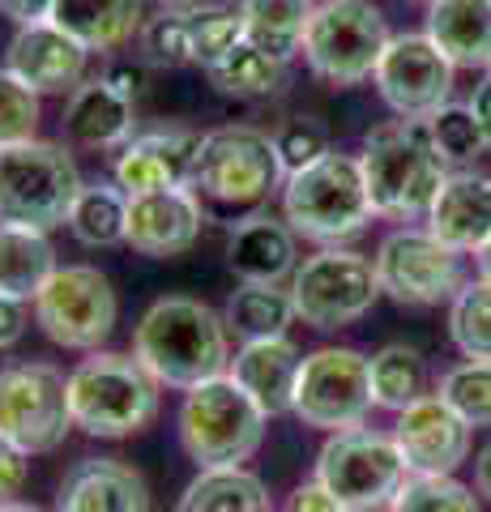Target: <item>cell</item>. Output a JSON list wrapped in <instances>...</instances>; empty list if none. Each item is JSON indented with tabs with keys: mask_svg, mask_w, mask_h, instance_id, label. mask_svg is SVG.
I'll list each match as a JSON object with an SVG mask.
<instances>
[{
	"mask_svg": "<svg viewBox=\"0 0 491 512\" xmlns=\"http://www.w3.org/2000/svg\"><path fill=\"white\" fill-rule=\"evenodd\" d=\"M287 184L274 137L252 124H223L205 133L193 192L223 214H261V205Z\"/></svg>",
	"mask_w": 491,
	"mask_h": 512,
	"instance_id": "5",
	"label": "cell"
},
{
	"mask_svg": "<svg viewBox=\"0 0 491 512\" xmlns=\"http://www.w3.org/2000/svg\"><path fill=\"white\" fill-rule=\"evenodd\" d=\"M474 491H479L483 500H491V444L474 457Z\"/></svg>",
	"mask_w": 491,
	"mask_h": 512,
	"instance_id": "48",
	"label": "cell"
},
{
	"mask_svg": "<svg viewBox=\"0 0 491 512\" xmlns=\"http://www.w3.org/2000/svg\"><path fill=\"white\" fill-rule=\"evenodd\" d=\"M158 384L133 355L90 350L69 372V410L73 427L94 440H129L158 419Z\"/></svg>",
	"mask_w": 491,
	"mask_h": 512,
	"instance_id": "3",
	"label": "cell"
},
{
	"mask_svg": "<svg viewBox=\"0 0 491 512\" xmlns=\"http://www.w3.org/2000/svg\"><path fill=\"white\" fill-rule=\"evenodd\" d=\"M244 39V18L231 5H188V43H193V64L210 69L223 60L235 43Z\"/></svg>",
	"mask_w": 491,
	"mask_h": 512,
	"instance_id": "36",
	"label": "cell"
},
{
	"mask_svg": "<svg viewBox=\"0 0 491 512\" xmlns=\"http://www.w3.org/2000/svg\"><path fill=\"white\" fill-rule=\"evenodd\" d=\"M26 329H30V308H26V299H13L0 291V350H9V346H18L26 338Z\"/></svg>",
	"mask_w": 491,
	"mask_h": 512,
	"instance_id": "43",
	"label": "cell"
},
{
	"mask_svg": "<svg viewBox=\"0 0 491 512\" xmlns=\"http://www.w3.org/2000/svg\"><path fill=\"white\" fill-rule=\"evenodd\" d=\"M65 227L73 231L77 244H86V248L129 244V192L116 180L112 184H103V180L82 184Z\"/></svg>",
	"mask_w": 491,
	"mask_h": 512,
	"instance_id": "31",
	"label": "cell"
},
{
	"mask_svg": "<svg viewBox=\"0 0 491 512\" xmlns=\"http://www.w3.org/2000/svg\"><path fill=\"white\" fill-rule=\"evenodd\" d=\"M103 77L112 82L120 94H129V99H137L141 86H146V60H112L103 69Z\"/></svg>",
	"mask_w": 491,
	"mask_h": 512,
	"instance_id": "45",
	"label": "cell"
},
{
	"mask_svg": "<svg viewBox=\"0 0 491 512\" xmlns=\"http://www.w3.org/2000/svg\"><path fill=\"white\" fill-rule=\"evenodd\" d=\"M282 218L291 222L299 239H312L321 248H342L346 239L368 231L376 214L359 154L334 150L321 163L287 175V184H282Z\"/></svg>",
	"mask_w": 491,
	"mask_h": 512,
	"instance_id": "4",
	"label": "cell"
},
{
	"mask_svg": "<svg viewBox=\"0 0 491 512\" xmlns=\"http://www.w3.org/2000/svg\"><path fill=\"white\" fill-rule=\"evenodd\" d=\"M0 372H5V367H0Z\"/></svg>",
	"mask_w": 491,
	"mask_h": 512,
	"instance_id": "53",
	"label": "cell"
},
{
	"mask_svg": "<svg viewBox=\"0 0 491 512\" xmlns=\"http://www.w3.org/2000/svg\"><path fill=\"white\" fill-rule=\"evenodd\" d=\"M427 5H432V0H427Z\"/></svg>",
	"mask_w": 491,
	"mask_h": 512,
	"instance_id": "54",
	"label": "cell"
},
{
	"mask_svg": "<svg viewBox=\"0 0 491 512\" xmlns=\"http://www.w3.org/2000/svg\"><path fill=\"white\" fill-rule=\"evenodd\" d=\"M176 512H274L265 483L244 466H218L197 470V478L184 487Z\"/></svg>",
	"mask_w": 491,
	"mask_h": 512,
	"instance_id": "29",
	"label": "cell"
},
{
	"mask_svg": "<svg viewBox=\"0 0 491 512\" xmlns=\"http://www.w3.org/2000/svg\"><path fill=\"white\" fill-rule=\"evenodd\" d=\"M265 410L240 389L231 372L201 380L184 393L176 431L180 448L197 470H218V466H244V461L265 444Z\"/></svg>",
	"mask_w": 491,
	"mask_h": 512,
	"instance_id": "6",
	"label": "cell"
},
{
	"mask_svg": "<svg viewBox=\"0 0 491 512\" xmlns=\"http://www.w3.org/2000/svg\"><path fill=\"white\" fill-rule=\"evenodd\" d=\"M316 483L338 495L346 512H389L393 495L410 478L406 461L393 436H380L372 427L338 431L316 453Z\"/></svg>",
	"mask_w": 491,
	"mask_h": 512,
	"instance_id": "9",
	"label": "cell"
},
{
	"mask_svg": "<svg viewBox=\"0 0 491 512\" xmlns=\"http://www.w3.org/2000/svg\"><path fill=\"white\" fill-rule=\"evenodd\" d=\"M120 299L94 265H60L35 295V325L65 350H99L116 329Z\"/></svg>",
	"mask_w": 491,
	"mask_h": 512,
	"instance_id": "13",
	"label": "cell"
},
{
	"mask_svg": "<svg viewBox=\"0 0 491 512\" xmlns=\"http://www.w3.org/2000/svg\"><path fill=\"white\" fill-rule=\"evenodd\" d=\"M244 39L257 43L261 52L287 60L304 52V30L316 9V0H240Z\"/></svg>",
	"mask_w": 491,
	"mask_h": 512,
	"instance_id": "30",
	"label": "cell"
},
{
	"mask_svg": "<svg viewBox=\"0 0 491 512\" xmlns=\"http://www.w3.org/2000/svg\"><path fill=\"white\" fill-rule=\"evenodd\" d=\"M205 201L193 188H158L129 197V248L154 261L184 256L201 239Z\"/></svg>",
	"mask_w": 491,
	"mask_h": 512,
	"instance_id": "19",
	"label": "cell"
},
{
	"mask_svg": "<svg viewBox=\"0 0 491 512\" xmlns=\"http://www.w3.org/2000/svg\"><path fill=\"white\" fill-rule=\"evenodd\" d=\"M205 73H210V82H214L218 94L240 99V103H257V99H269V94L282 90V82H287V60L269 56V52H261L257 43L240 39L223 60H214Z\"/></svg>",
	"mask_w": 491,
	"mask_h": 512,
	"instance_id": "32",
	"label": "cell"
},
{
	"mask_svg": "<svg viewBox=\"0 0 491 512\" xmlns=\"http://www.w3.org/2000/svg\"><path fill=\"white\" fill-rule=\"evenodd\" d=\"M73 431L69 376L52 363H13L0 372V444L26 457L56 453Z\"/></svg>",
	"mask_w": 491,
	"mask_h": 512,
	"instance_id": "10",
	"label": "cell"
},
{
	"mask_svg": "<svg viewBox=\"0 0 491 512\" xmlns=\"http://www.w3.org/2000/svg\"><path fill=\"white\" fill-rule=\"evenodd\" d=\"M368 363H372V397L380 410L402 414L406 406H415L419 397H427V359L415 346L389 342V346H380Z\"/></svg>",
	"mask_w": 491,
	"mask_h": 512,
	"instance_id": "33",
	"label": "cell"
},
{
	"mask_svg": "<svg viewBox=\"0 0 491 512\" xmlns=\"http://www.w3.org/2000/svg\"><path fill=\"white\" fill-rule=\"evenodd\" d=\"M376 278L380 295H389L402 308H436L453 303V295L466 286L462 252L427 231V227H398L380 239L376 248Z\"/></svg>",
	"mask_w": 491,
	"mask_h": 512,
	"instance_id": "14",
	"label": "cell"
},
{
	"mask_svg": "<svg viewBox=\"0 0 491 512\" xmlns=\"http://www.w3.org/2000/svg\"><path fill=\"white\" fill-rule=\"evenodd\" d=\"M82 184V171L60 141L35 137L0 150V227H65Z\"/></svg>",
	"mask_w": 491,
	"mask_h": 512,
	"instance_id": "7",
	"label": "cell"
},
{
	"mask_svg": "<svg viewBox=\"0 0 491 512\" xmlns=\"http://www.w3.org/2000/svg\"><path fill=\"white\" fill-rule=\"evenodd\" d=\"M133 359L163 384L188 393L201 380L231 372V329L223 312L188 295H163L133 329Z\"/></svg>",
	"mask_w": 491,
	"mask_h": 512,
	"instance_id": "1",
	"label": "cell"
},
{
	"mask_svg": "<svg viewBox=\"0 0 491 512\" xmlns=\"http://www.w3.org/2000/svg\"><path fill=\"white\" fill-rule=\"evenodd\" d=\"M427 124H432V141H436V150L445 154L449 167H466V163H474V158L487 150V141L479 133V120H474L470 103H445Z\"/></svg>",
	"mask_w": 491,
	"mask_h": 512,
	"instance_id": "39",
	"label": "cell"
},
{
	"mask_svg": "<svg viewBox=\"0 0 491 512\" xmlns=\"http://www.w3.org/2000/svg\"><path fill=\"white\" fill-rule=\"evenodd\" d=\"M163 5H188V0H163Z\"/></svg>",
	"mask_w": 491,
	"mask_h": 512,
	"instance_id": "51",
	"label": "cell"
},
{
	"mask_svg": "<svg viewBox=\"0 0 491 512\" xmlns=\"http://www.w3.org/2000/svg\"><path fill=\"white\" fill-rule=\"evenodd\" d=\"M227 265L240 282H274L282 286L299 269V235L287 218L274 214H248L231 231Z\"/></svg>",
	"mask_w": 491,
	"mask_h": 512,
	"instance_id": "23",
	"label": "cell"
},
{
	"mask_svg": "<svg viewBox=\"0 0 491 512\" xmlns=\"http://www.w3.org/2000/svg\"><path fill=\"white\" fill-rule=\"evenodd\" d=\"M449 338L462 359L491 363V282L470 278L449 303Z\"/></svg>",
	"mask_w": 491,
	"mask_h": 512,
	"instance_id": "34",
	"label": "cell"
},
{
	"mask_svg": "<svg viewBox=\"0 0 491 512\" xmlns=\"http://www.w3.org/2000/svg\"><path fill=\"white\" fill-rule=\"evenodd\" d=\"M423 30L457 69H491V0H432Z\"/></svg>",
	"mask_w": 491,
	"mask_h": 512,
	"instance_id": "26",
	"label": "cell"
},
{
	"mask_svg": "<svg viewBox=\"0 0 491 512\" xmlns=\"http://www.w3.org/2000/svg\"><path fill=\"white\" fill-rule=\"evenodd\" d=\"M363 180L372 214L389 222H427L440 188L449 184V163L432 141L427 120H389L363 137Z\"/></svg>",
	"mask_w": 491,
	"mask_h": 512,
	"instance_id": "2",
	"label": "cell"
},
{
	"mask_svg": "<svg viewBox=\"0 0 491 512\" xmlns=\"http://www.w3.org/2000/svg\"><path fill=\"white\" fill-rule=\"evenodd\" d=\"M193 5V0H188ZM188 5H163L154 18L137 30V60L158 64V69H180L193 64V43H188Z\"/></svg>",
	"mask_w": 491,
	"mask_h": 512,
	"instance_id": "35",
	"label": "cell"
},
{
	"mask_svg": "<svg viewBox=\"0 0 491 512\" xmlns=\"http://www.w3.org/2000/svg\"><path fill=\"white\" fill-rule=\"evenodd\" d=\"M389 39L376 0H316L304 30V60L321 82L346 90L376 73Z\"/></svg>",
	"mask_w": 491,
	"mask_h": 512,
	"instance_id": "8",
	"label": "cell"
},
{
	"mask_svg": "<svg viewBox=\"0 0 491 512\" xmlns=\"http://www.w3.org/2000/svg\"><path fill=\"white\" fill-rule=\"evenodd\" d=\"M52 5L56 0H0V13H5L13 26H30V22L52 18Z\"/></svg>",
	"mask_w": 491,
	"mask_h": 512,
	"instance_id": "46",
	"label": "cell"
},
{
	"mask_svg": "<svg viewBox=\"0 0 491 512\" xmlns=\"http://www.w3.org/2000/svg\"><path fill=\"white\" fill-rule=\"evenodd\" d=\"M427 231L453 252H479L491 239V175L457 171L427 214Z\"/></svg>",
	"mask_w": 491,
	"mask_h": 512,
	"instance_id": "24",
	"label": "cell"
},
{
	"mask_svg": "<svg viewBox=\"0 0 491 512\" xmlns=\"http://www.w3.org/2000/svg\"><path fill=\"white\" fill-rule=\"evenodd\" d=\"M389 512H483L474 487L457 483L453 474L432 478V474H410L402 491L393 495Z\"/></svg>",
	"mask_w": 491,
	"mask_h": 512,
	"instance_id": "37",
	"label": "cell"
},
{
	"mask_svg": "<svg viewBox=\"0 0 491 512\" xmlns=\"http://www.w3.org/2000/svg\"><path fill=\"white\" fill-rule=\"evenodd\" d=\"M86 52L73 35H65L56 22H30L18 26L5 52V69H13L43 99V94H73L86 82Z\"/></svg>",
	"mask_w": 491,
	"mask_h": 512,
	"instance_id": "18",
	"label": "cell"
},
{
	"mask_svg": "<svg viewBox=\"0 0 491 512\" xmlns=\"http://www.w3.org/2000/svg\"><path fill=\"white\" fill-rule=\"evenodd\" d=\"M470 440L474 427L440 393L419 397L393 423V444H398L410 474H432V478L457 474L470 461Z\"/></svg>",
	"mask_w": 491,
	"mask_h": 512,
	"instance_id": "16",
	"label": "cell"
},
{
	"mask_svg": "<svg viewBox=\"0 0 491 512\" xmlns=\"http://www.w3.org/2000/svg\"><path fill=\"white\" fill-rule=\"evenodd\" d=\"M372 410L376 397L368 355H359L355 346H321L304 355L291 406L299 423L325 431V436H338V431L363 427Z\"/></svg>",
	"mask_w": 491,
	"mask_h": 512,
	"instance_id": "11",
	"label": "cell"
},
{
	"mask_svg": "<svg viewBox=\"0 0 491 512\" xmlns=\"http://www.w3.org/2000/svg\"><path fill=\"white\" fill-rule=\"evenodd\" d=\"M299 367H304V355H299V346L291 338H257V342H244L231 355V376L265 410V419L291 414Z\"/></svg>",
	"mask_w": 491,
	"mask_h": 512,
	"instance_id": "22",
	"label": "cell"
},
{
	"mask_svg": "<svg viewBox=\"0 0 491 512\" xmlns=\"http://www.w3.org/2000/svg\"><path fill=\"white\" fill-rule=\"evenodd\" d=\"M282 512H346L338 504V495L329 491L325 483H316V478H308V483H299L291 495H287V504H282Z\"/></svg>",
	"mask_w": 491,
	"mask_h": 512,
	"instance_id": "42",
	"label": "cell"
},
{
	"mask_svg": "<svg viewBox=\"0 0 491 512\" xmlns=\"http://www.w3.org/2000/svg\"><path fill=\"white\" fill-rule=\"evenodd\" d=\"M56 248L47 231L35 227H0V291L35 303V295L56 274Z\"/></svg>",
	"mask_w": 491,
	"mask_h": 512,
	"instance_id": "27",
	"label": "cell"
},
{
	"mask_svg": "<svg viewBox=\"0 0 491 512\" xmlns=\"http://www.w3.org/2000/svg\"><path fill=\"white\" fill-rule=\"evenodd\" d=\"M274 146H278L287 175H295L312 163H321L325 154H334V137H329V124L321 116H291L274 133Z\"/></svg>",
	"mask_w": 491,
	"mask_h": 512,
	"instance_id": "41",
	"label": "cell"
},
{
	"mask_svg": "<svg viewBox=\"0 0 491 512\" xmlns=\"http://www.w3.org/2000/svg\"><path fill=\"white\" fill-rule=\"evenodd\" d=\"M453 73L457 64L427 39V30H406L389 39L372 82L398 120H432L453 99Z\"/></svg>",
	"mask_w": 491,
	"mask_h": 512,
	"instance_id": "15",
	"label": "cell"
},
{
	"mask_svg": "<svg viewBox=\"0 0 491 512\" xmlns=\"http://www.w3.org/2000/svg\"><path fill=\"white\" fill-rule=\"evenodd\" d=\"M474 265H479V278H483V282H491V239H487V244H483L479 252H474Z\"/></svg>",
	"mask_w": 491,
	"mask_h": 512,
	"instance_id": "49",
	"label": "cell"
},
{
	"mask_svg": "<svg viewBox=\"0 0 491 512\" xmlns=\"http://www.w3.org/2000/svg\"><path fill=\"white\" fill-rule=\"evenodd\" d=\"M0 512H43V508L22 504V500H0Z\"/></svg>",
	"mask_w": 491,
	"mask_h": 512,
	"instance_id": "50",
	"label": "cell"
},
{
	"mask_svg": "<svg viewBox=\"0 0 491 512\" xmlns=\"http://www.w3.org/2000/svg\"><path fill=\"white\" fill-rule=\"evenodd\" d=\"M487 77H491V69H487Z\"/></svg>",
	"mask_w": 491,
	"mask_h": 512,
	"instance_id": "52",
	"label": "cell"
},
{
	"mask_svg": "<svg viewBox=\"0 0 491 512\" xmlns=\"http://www.w3.org/2000/svg\"><path fill=\"white\" fill-rule=\"evenodd\" d=\"M47 22H56L65 35H73L86 52L112 56L124 43L137 39L146 9H141V0H56Z\"/></svg>",
	"mask_w": 491,
	"mask_h": 512,
	"instance_id": "25",
	"label": "cell"
},
{
	"mask_svg": "<svg viewBox=\"0 0 491 512\" xmlns=\"http://www.w3.org/2000/svg\"><path fill=\"white\" fill-rule=\"evenodd\" d=\"M470 427H491V363H457L440 376L436 389Z\"/></svg>",
	"mask_w": 491,
	"mask_h": 512,
	"instance_id": "38",
	"label": "cell"
},
{
	"mask_svg": "<svg viewBox=\"0 0 491 512\" xmlns=\"http://www.w3.org/2000/svg\"><path fill=\"white\" fill-rule=\"evenodd\" d=\"M56 512H150V491L129 461L82 457L60 483Z\"/></svg>",
	"mask_w": 491,
	"mask_h": 512,
	"instance_id": "21",
	"label": "cell"
},
{
	"mask_svg": "<svg viewBox=\"0 0 491 512\" xmlns=\"http://www.w3.org/2000/svg\"><path fill=\"white\" fill-rule=\"evenodd\" d=\"M60 133L73 150L90 154H120L137 137V111L133 99L120 94L107 77H86L82 86L69 94L65 116H60Z\"/></svg>",
	"mask_w": 491,
	"mask_h": 512,
	"instance_id": "20",
	"label": "cell"
},
{
	"mask_svg": "<svg viewBox=\"0 0 491 512\" xmlns=\"http://www.w3.org/2000/svg\"><path fill=\"white\" fill-rule=\"evenodd\" d=\"M295 316L312 329H346L380 299L376 261L355 248H321L291 274Z\"/></svg>",
	"mask_w": 491,
	"mask_h": 512,
	"instance_id": "12",
	"label": "cell"
},
{
	"mask_svg": "<svg viewBox=\"0 0 491 512\" xmlns=\"http://www.w3.org/2000/svg\"><path fill=\"white\" fill-rule=\"evenodd\" d=\"M223 320L235 338L257 342V338H287V329L295 325V299L291 286L274 282H240V291L227 295Z\"/></svg>",
	"mask_w": 491,
	"mask_h": 512,
	"instance_id": "28",
	"label": "cell"
},
{
	"mask_svg": "<svg viewBox=\"0 0 491 512\" xmlns=\"http://www.w3.org/2000/svg\"><path fill=\"white\" fill-rule=\"evenodd\" d=\"M30 478V457L18 453V448L0 444V500H13Z\"/></svg>",
	"mask_w": 491,
	"mask_h": 512,
	"instance_id": "44",
	"label": "cell"
},
{
	"mask_svg": "<svg viewBox=\"0 0 491 512\" xmlns=\"http://www.w3.org/2000/svg\"><path fill=\"white\" fill-rule=\"evenodd\" d=\"M470 111H474V120H479V133H483L487 150H491V77H483V82L474 86V94H470Z\"/></svg>",
	"mask_w": 491,
	"mask_h": 512,
	"instance_id": "47",
	"label": "cell"
},
{
	"mask_svg": "<svg viewBox=\"0 0 491 512\" xmlns=\"http://www.w3.org/2000/svg\"><path fill=\"white\" fill-rule=\"evenodd\" d=\"M201 146H205V133H193V128H184V124L146 128V133H137L129 146L116 154L112 180L129 192V197L158 192V188H193Z\"/></svg>",
	"mask_w": 491,
	"mask_h": 512,
	"instance_id": "17",
	"label": "cell"
},
{
	"mask_svg": "<svg viewBox=\"0 0 491 512\" xmlns=\"http://www.w3.org/2000/svg\"><path fill=\"white\" fill-rule=\"evenodd\" d=\"M39 137V94L13 69H0V150Z\"/></svg>",
	"mask_w": 491,
	"mask_h": 512,
	"instance_id": "40",
	"label": "cell"
}]
</instances>
